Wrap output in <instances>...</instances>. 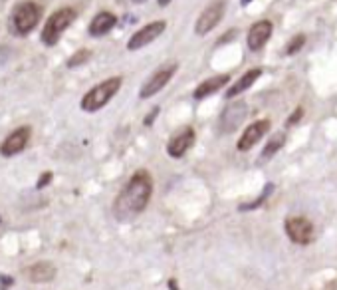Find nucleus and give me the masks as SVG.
<instances>
[{"mask_svg": "<svg viewBox=\"0 0 337 290\" xmlns=\"http://www.w3.org/2000/svg\"><path fill=\"white\" fill-rule=\"evenodd\" d=\"M151 195H153V179L149 171L145 169L135 171L113 203V217L119 223L133 221L145 211V207L151 201Z\"/></svg>", "mask_w": 337, "mask_h": 290, "instance_id": "1", "label": "nucleus"}, {"mask_svg": "<svg viewBox=\"0 0 337 290\" xmlns=\"http://www.w3.org/2000/svg\"><path fill=\"white\" fill-rule=\"evenodd\" d=\"M40 6L32 2V0H24V2H18L10 14V30L12 34L16 36H26L34 30L40 22Z\"/></svg>", "mask_w": 337, "mask_h": 290, "instance_id": "2", "label": "nucleus"}, {"mask_svg": "<svg viewBox=\"0 0 337 290\" xmlns=\"http://www.w3.org/2000/svg\"><path fill=\"white\" fill-rule=\"evenodd\" d=\"M121 82H123V80H121L119 76H115V78H107L101 84L93 86V88L82 98V104H80L82 109L88 111V113H93V111H97V109H101L103 106H107L109 100L119 91Z\"/></svg>", "mask_w": 337, "mask_h": 290, "instance_id": "3", "label": "nucleus"}, {"mask_svg": "<svg viewBox=\"0 0 337 290\" xmlns=\"http://www.w3.org/2000/svg\"><path fill=\"white\" fill-rule=\"evenodd\" d=\"M75 20V10L73 8H60V10H56L50 18L46 20V24H44V28H42V44H46V46H56L58 44V40L60 36L68 30L71 26V22Z\"/></svg>", "mask_w": 337, "mask_h": 290, "instance_id": "4", "label": "nucleus"}, {"mask_svg": "<svg viewBox=\"0 0 337 290\" xmlns=\"http://www.w3.org/2000/svg\"><path fill=\"white\" fill-rule=\"evenodd\" d=\"M224 8H226V2H224V0H214L213 4H209V6L200 12V16L196 18V24H195L196 36H204V34H209L211 30H214V28L218 26V22L222 20V16H224Z\"/></svg>", "mask_w": 337, "mask_h": 290, "instance_id": "5", "label": "nucleus"}, {"mask_svg": "<svg viewBox=\"0 0 337 290\" xmlns=\"http://www.w3.org/2000/svg\"><path fill=\"white\" fill-rule=\"evenodd\" d=\"M246 113H248V106H246V102H242V100H236V102H232L228 104L224 111L220 113V119H218V129L222 131V133H232V131H236L240 124L246 119Z\"/></svg>", "mask_w": 337, "mask_h": 290, "instance_id": "6", "label": "nucleus"}, {"mask_svg": "<svg viewBox=\"0 0 337 290\" xmlns=\"http://www.w3.org/2000/svg\"><path fill=\"white\" fill-rule=\"evenodd\" d=\"M286 235L292 243L296 245H309L316 236V229L312 225V221L305 217H290L286 219Z\"/></svg>", "mask_w": 337, "mask_h": 290, "instance_id": "7", "label": "nucleus"}, {"mask_svg": "<svg viewBox=\"0 0 337 290\" xmlns=\"http://www.w3.org/2000/svg\"><path fill=\"white\" fill-rule=\"evenodd\" d=\"M32 135V127L30 126H20L14 131H10L6 135V139L0 143V155L2 157H14L18 153H22L26 149V145L30 141Z\"/></svg>", "mask_w": 337, "mask_h": 290, "instance_id": "8", "label": "nucleus"}, {"mask_svg": "<svg viewBox=\"0 0 337 290\" xmlns=\"http://www.w3.org/2000/svg\"><path fill=\"white\" fill-rule=\"evenodd\" d=\"M165 28H167L165 20H155V22L145 24L141 30H137L133 36L129 38V42H127V50L135 52V50H141V48H145L147 44L155 42V40H157V38L165 32Z\"/></svg>", "mask_w": 337, "mask_h": 290, "instance_id": "9", "label": "nucleus"}, {"mask_svg": "<svg viewBox=\"0 0 337 290\" xmlns=\"http://www.w3.org/2000/svg\"><path fill=\"white\" fill-rule=\"evenodd\" d=\"M177 68H178L177 64H167V66L159 68V70L153 74V76H151V78L141 86L139 98H141V100H147V98H151V95H155L157 91L163 90V88L169 84V80L175 76Z\"/></svg>", "mask_w": 337, "mask_h": 290, "instance_id": "10", "label": "nucleus"}, {"mask_svg": "<svg viewBox=\"0 0 337 290\" xmlns=\"http://www.w3.org/2000/svg\"><path fill=\"white\" fill-rule=\"evenodd\" d=\"M195 129L193 127H183L178 133L171 137V141L167 143V153L175 159H180L193 145H195Z\"/></svg>", "mask_w": 337, "mask_h": 290, "instance_id": "11", "label": "nucleus"}, {"mask_svg": "<svg viewBox=\"0 0 337 290\" xmlns=\"http://www.w3.org/2000/svg\"><path fill=\"white\" fill-rule=\"evenodd\" d=\"M268 129H270V122H268V119H258V122L250 124V126L242 131V135H240V139H238V143H236L238 151H248V149H252L254 145L266 135Z\"/></svg>", "mask_w": 337, "mask_h": 290, "instance_id": "12", "label": "nucleus"}, {"mask_svg": "<svg viewBox=\"0 0 337 290\" xmlns=\"http://www.w3.org/2000/svg\"><path fill=\"white\" fill-rule=\"evenodd\" d=\"M272 22L270 20H258L256 24H252L248 30V36H246V42H248V48L252 52H258L266 46V42L272 36Z\"/></svg>", "mask_w": 337, "mask_h": 290, "instance_id": "13", "label": "nucleus"}, {"mask_svg": "<svg viewBox=\"0 0 337 290\" xmlns=\"http://www.w3.org/2000/svg\"><path fill=\"white\" fill-rule=\"evenodd\" d=\"M115 24H117L115 14H111V12H99V14H95L93 20L89 22V28H88L89 36H93V38L106 36L107 32L113 30Z\"/></svg>", "mask_w": 337, "mask_h": 290, "instance_id": "14", "label": "nucleus"}, {"mask_svg": "<svg viewBox=\"0 0 337 290\" xmlns=\"http://www.w3.org/2000/svg\"><path fill=\"white\" fill-rule=\"evenodd\" d=\"M228 82H230V76L228 74H220V76H214V78H209V80L200 82L198 88L195 90V100H204V98L213 95L220 88H224Z\"/></svg>", "mask_w": 337, "mask_h": 290, "instance_id": "15", "label": "nucleus"}, {"mask_svg": "<svg viewBox=\"0 0 337 290\" xmlns=\"http://www.w3.org/2000/svg\"><path fill=\"white\" fill-rule=\"evenodd\" d=\"M262 76V70L260 68H252L248 72H244L242 78H238V82H234L228 91H226V98H236L240 95L242 91H246L248 88H252V84H256V80Z\"/></svg>", "mask_w": 337, "mask_h": 290, "instance_id": "16", "label": "nucleus"}, {"mask_svg": "<svg viewBox=\"0 0 337 290\" xmlns=\"http://www.w3.org/2000/svg\"><path fill=\"white\" fill-rule=\"evenodd\" d=\"M26 274H28V278L32 282H50L54 276H56V267H54L52 262H48V260H42V262L32 264L26 271Z\"/></svg>", "mask_w": 337, "mask_h": 290, "instance_id": "17", "label": "nucleus"}, {"mask_svg": "<svg viewBox=\"0 0 337 290\" xmlns=\"http://www.w3.org/2000/svg\"><path fill=\"white\" fill-rule=\"evenodd\" d=\"M284 141H286V133L282 131V133H276L270 141H268V145L264 147V151H262V157L264 159H268V157H272V155H276L282 147H284Z\"/></svg>", "mask_w": 337, "mask_h": 290, "instance_id": "18", "label": "nucleus"}, {"mask_svg": "<svg viewBox=\"0 0 337 290\" xmlns=\"http://www.w3.org/2000/svg\"><path fill=\"white\" fill-rule=\"evenodd\" d=\"M303 44H305V36L303 34H296V36L292 38L288 44H286V48H284V54L286 56H294V54H298L300 50L303 48Z\"/></svg>", "mask_w": 337, "mask_h": 290, "instance_id": "19", "label": "nucleus"}, {"mask_svg": "<svg viewBox=\"0 0 337 290\" xmlns=\"http://www.w3.org/2000/svg\"><path fill=\"white\" fill-rule=\"evenodd\" d=\"M89 50H80V52H75V54L71 56L70 60H68V68H77V66H82V64H86L89 60Z\"/></svg>", "mask_w": 337, "mask_h": 290, "instance_id": "20", "label": "nucleus"}, {"mask_svg": "<svg viewBox=\"0 0 337 290\" xmlns=\"http://www.w3.org/2000/svg\"><path fill=\"white\" fill-rule=\"evenodd\" d=\"M302 115H303V109L302 108H298L294 113H292V117L286 122V127H290V126H294V124H298L300 119H302Z\"/></svg>", "mask_w": 337, "mask_h": 290, "instance_id": "21", "label": "nucleus"}, {"mask_svg": "<svg viewBox=\"0 0 337 290\" xmlns=\"http://www.w3.org/2000/svg\"><path fill=\"white\" fill-rule=\"evenodd\" d=\"M50 179H52V173H44V177H40V181H38V189H42Z\"/></svg>", "mask_w": 337, "mask_h": 290, "instance_id": "22", "label": "nucleus"}, {"mask_svg": "<svg viewBox=\"0 0 337 290\" xmlns=\"http://www.w3.org/2000/svg\"><path fill=\"white\" fill-rule=\"evenodd\" d=\"M157 113H159V108H155V109H153V111H151V113H149V117H147V119H145V126H151V124H153V119H155V115H157Z\"/></svg>", "mask_w": 337, "mask_h": 290, "instance_id": "23", "label": "nucleus"}, {"mask_svg": "<svg viewBox=\"0 0 337 290\" xmlns=\"http://www.w3.org/2000/svg\"><path fill=\"white\" fill-rule=\"evenodd\" d=\"M171 4V0H159V6H169Z\"/></svg>", "mask_w": 337, "mask_h": 290, "instance_id": "24", "label": "nucleus"}, {"mask_svg": "<svg viewBox=\"0 0 337 290\" xmlns=\"http://www.w3.org/2000/svg\"><path fill=\"white\" fill-rule=\"evenodd\" d=\"M131 2H135V4H141V2H145V0H131Z\"/></svg>", "mask_w": 337, "mask_h": 290, "instance_id": "25", "label": "nucleus"}]
</instances>
